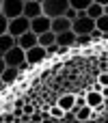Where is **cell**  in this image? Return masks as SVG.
<instances>
[{"instance_id": "cell-1", "label": "cell", "mask_w": 108, "mask_h": 123, "mask_svg": "<svg viewBox=\"0 0 108 123\" xmlns=\"http://www.w3.org/2000/svg\"><path fill=\"white\" fill-rule=\"evenodd\" d=\"M67 9H69V0H41V13L50 19L65 15Z\"/></svg>"}, {"instance_id": "cell-2", "label": "cell", "mask_w": 108, "mask_h": 123, "mask_svg": "<svg viewBox=\"0 0 108 123\" xmlns=\"http://www.w3.org/2000/svg\"><path fill=\"white\" fill-rule=\"evenodd\" d=\"M2 58H4V65H6V67H15V69H19V67L26 63V52H24L19 45H13L9 52L2 54Z\"/></svg>"}, {"instance_id": "cell-3", "label": "cell", "mask_w": 108, "mask_h": 123, "mask_svg": "<svg viewBox=\"0 0 108 123\" xmlns=\"http://www.w3.org/2000/svg\"><path fill=\"white\" fill-rule=\"evenodd\" d=\"M30 30V19H26L24 15H19V17H13V19H9V26H6V32L13 37V39H17L19 35H24V32H28Z\"/></svg>"}, {"instance_id": "cell-4", "label": "cell", "mask_w": 108, "mask_h": 123, "mask_svg": "<svg viewBox=\"0 0 108 123\" xmlns=\"http://www.w3.org/2000/svg\"><path fill=\"white\" fill-rule=\"evenodd\" d=\"M93 28H95V19H91L87 15H78L71 22V32L74 35H89Z\"/></svg>"}, {"instance_id": "cell-5", "label": "cell", "mask_w": 108, "mask_h": 123, "mask_svg": "<svg viewBox=\"0 0 108 123\" xmlns=\"http://www.w3.org/2000/svg\"><path fill=\"white\" fill-rule=\"evenodd\" d=\"M22 9H24V2H22V0H2L0 13H2L6 19H13V17H19V15H22Z\"/></svg>"}, {"instance_id": "cell-6", "label": "cell", "mask_w": 108, "mask_h": 123, "mask_svg": "<svg viewBox=\"0 0 108 123\" xmlns=\"http://www.w3.org/2000/svg\"><path fill=\"white\" fill-rule=\"evenodd\" d=\"M45 61V48H41V45H35V48H30V50H26V63L32 67V65H39V63H43Z\"/></svg>"}, {"instance_id": "cell-7", "label": "cell", "mask_w": 108, "mask_h": 123, "mask_svg": "<svg viewBox=\"0 0 108 123\" xmlns=\"http://www.w3.org/2000/svg\"><path fill=\"white\" fill-rule=\"evenodd\" d=\"M50 30V17L45 15H39L35 19H30V32L35 35H41V32H48Z\"/></svg>"}, {"instance_id": "cell-8", "label": "cell", "mask_w": 108, "mask_h": 123, "mask_svg": "<svg viewBox=\"0 0 108 123\" xmlns=\"http://www.w3.org/2000/svg\"><path fill=\"white\" fill-rule=\"evenodd\" d=\"M22 15H24L26 19H35V17L43 15V13H41V4H39L37 0H30V2H24V9H22Z\"/></svg>"}, {"instance_id": "cell-9", "label": "cell", "mask_w": 108, "mask_h": 123, "mask_svg": "<svg viewBox=\"0 0 108 123\" xmlns=\"http://www.w3.org/2000/svg\"><path fill=\"white\" fill-rule=\"evenodd\" d=\"M50 30H52L54 35H58V32H65V30H71V22H69L65 15H61V17H54V19H50Z\"/></svg>"}, {"instance_id": "cell-10", "label": "cell", "mask_w": 108, "mask_h": 123, "mask_svg": "<svg viewBox=\"0 0 108 123\" xmlns=\"http://www.w3.org/2000/svg\"><path fill=\"white\" fill-rule=\"evenodd\" d=\"M15 45H19L24 52H26V50H30V48H35V45H37V35L28 30V32H24V35H19V37L15 39Z\"/></svg>"}, {"instance_id": "cell-11", "label": "cell", "mask_w": 108, "mask_h": 123, "mask_svg": "<svg viewBox=\"0 0 108 123\" xmlns=\"http://www.w3.org/2000/svg\"><path fill=\"white\" fill-rule=\"evenodd\" d=\"M56 106H58L61 110H65V112L74 110V108H76V93H65V95H61V97L56 99Z\"/></svg>"}, {"instance_id": "cell-12", "label": "cell", "mask_w": 108, "mask_h": 123, "mask_svg": "<svg viewBox=\"0 0 108 123\" xmlns=\"http://www.w3.org/2000/svg\"><path fill=\"white\" fill-rule=\"evenodd\" d=\"M76 43V35L71 30H65V32H58L56 35V45H63V48H74Z\"/></svg>"}, {"instance_id": "cell-13", "label": "cell", "mask_w": 108, "mask_h": 123, "mask_svg": "<svg viewBox=\"0 0 108 123\" xmlns=\"http://www.w3.org/2000/svg\"><path fill=\"white\" fill-rule=\"evenodd\" d=\"M2 82L6 84V86H13L15 84V80H19V69H15V67H6L4 71H2Z\"/></svg>"}, {"instance_id": "cell-14", "label": "cell", "mask_w": 108, "mask_h": 123, "mask_svg": "<svg viewBox=\"0 0 108 123\" xmlns=\"http://www.w3.org/2000/svg\"><path fill=\"white\" fill-rule=\"evenodd\" d=\"M102 102H104V97H102L97 91H87V93H84V104H87L89 108H97Z\"/></svg>"}, {"instance_id": "cell-15", "label": "cell", "mask_w": 108, "mask_h": 123, "mask_svg": "<svg viewBox=\"0 0 108 123\" xmlns=\"http://www.w3.org/2000/svg\"><path fill=\"white\" fill-rule=\"evenodd\" d=\"M54 43H56V35H54L52 30L37 35V45H41V48H48V45H54Z\"/></svg>"}, {"instance_id": "cell-16", "label": "cell", "mask_w": 108, "mask_h": 123, "mask_svg": "<svg viewBox=\"0 0 108 123\" xmlns=\"http://www.w3.org/2000/svg\"><path fill=\"white\" fill-rule=\"evenodd\" d=\"M71 112L76 115V121H89V119H93V108H89V106H82V108H74Z\"/></svg>"}, {"instance_id": "cell-17", "label": "cell", "mask_w": 108, "mask_h": 123, "mask_svg": "<svg viewBox=\"0 0 108 123\" xmlns=\"http://www.w3.org/2000/svg\"><path fill=\"white\" fill-rule=\"evenodd\" d=\"M13 45H15V39H13V37H11L9 32H4V35L0 37V56H2L4 52H9V50H11Z\"/></svg>"}, {"instance_id": "cell-18", "label": "cell", "mask_w": 108, "mask_h": 123, "mask_svg": "<svg viewBox=\"0 0 108 123\" xmlns=\"http://www.w3.org/2000/svg\"><path fill=\"white\" fill-rule=\"evenodd\" d=\"M84 15H87V17H91V19H97V17L102 15V4H97V2H91V4L87 6Z\"/></svg>"}, {"instance_id": "cell-19", "label": "cell", "mask_w": 108, "mask_h": 123, "mask_svg": "<svg viewBox=\"0 0 108 123\" xmlns=\"http://www.w3.org/2000/svg\"><path fill=\"white\" fill-rule=\"evenodd\" d=\"M91 2H93V0H69V6H71V9H76L78 13H84V11H87V6H89Z\"/></svg>"}, {"instance_id": "cell-20", "label": "cell", "mask_w": 108, "mask_h": 123, "mask_svg": "<svg viewBox=\"0 0 108 123\" xmlns=\"http://www.w3.org/2000/svg\"><path fill=\"white\" fill-rule=\"evenodd\" d=\"M95 28H97L100 32H108V15H100V17L95 19Z\"/></svg>"}, {"instance_id": "cell-21", "label": "cell", "mask_w": 108, "mask_h": 123, "mask_svg": "<svg viewBox=\"0 0 108 123\" xmlns=\"http://www.w3.org/2000/svg\"><path fill=\"white\" fill-rule=\"evenodd\" d=\"M93 41H91V37L89 35H76V43H74V48H80V45H91Z\"/></svg>"}, {"instance_id": "cell-22", "label": "cell", "mask_w": 108, "mask_h": 123, "mask_svg": "<svg viewBox=\"0 0 108 123\" xmlns=\"http://www.w3.org/2000/svg\"><path fill=\"white\" fill-rule=\"evenodd\" d=\"M48 115H50L52 119H61V117L65 115V110H61V108L54 104V106H50V108H48Z\"/></svg>"}, {"instance_id": "cell-23", "label": "cell", "mask_w": 108, "mask_h": 123, "mask_svg": "<svg viewBox=\"0 0 108 123\" xmlns=\"http://www.w3.org/2000/svg\"><path fill=\"white\" fill-rule=\"evenodd\" d=\"M56 52H58V45H56V43H54V45H48V48H45V61L52 58V56H56Z\"/></svg>"}, {"instance_id": "cell-24", "label": "cell", "mask_w": 108, "mask_h": 123, "mask_svg": "<svg viewBox=\"0 0 108 123\" xmlns=\"http://www.w3.org/2000/svg\"><path fill=\"white\" fill-rule=\"evenodd\" d=\"M97 84L108 86V71H100V76H97Z\"/></svg>"}, {"instance_id": "cell-25", "label": "cell", "mask_w": 108, "mask_h": 123, "mask_svg": "<svg viewBox=\"0 0 108 123\" xmlns=\"http://www.w3.org/2000/svg\"><path fill=\"white\" fill-rule=\"evenodd\" d=\"M89 37H91V41H93V43H97V41H102V32H100L97 28H93V30L89 32Z\"/></svg>"}, {"instance_id": "cell-26", "label": "cell", "mask_w": 108, "mask_h": 123, "mask_svg": "<svg viewBox=\"0 0 108 123\" xmlns=\"http://www.w3.org/2000/svg\"><path fill=\"white\" fill-rule=\"evenodd\" d=\"M6 26H9V19H6V17H4L2 13H0V37H2V35L6 32Z\"/></svg>"}, {"instance_id": "cell-27", "label": "cell", "mask_w": 108, "mask_h": 123, "mask_svg": "<svg viewBox=\"0 0 108 123\" xmlns=\"http://www.w3.org/2000/svg\"><path fill=\"white\" fill-rule=\"evenodd\" d=\"M65 17H67V19H69V22H74V19H76V17H78V11H76V9H71V6H69V9H67V11H65Z\"/></svg>"}, {"instance_id": "cell-28", "label": "cell", "mask_w": 108, "mask_h": 123, "mask_svg": "<svg viewBox=\"0 0 108 123\" xmlns=\"http://www.w3.org/2000/svg\"><path fill=\"white\" fill-rule=\"evenodd\" d=\"M22 112H24V115H32V112H35V106L28 102V104H24V106H22Z\"/></svg>"}, {"instance_id": "cell-29", "label": "cell", "mask_w": 108, "mask_h": 123, "mask_svg": "<svg viewBox=\"0 0 108 123\" xmlns=\"http://www.w3.org/2000/svg\"><path fill=\"white\" fill-rule=\"evenodd\" d=\"M30 123H41V112H39V110H35V112L30 115Z\"/></svg>"}, {"instance_id": "cell-30", "label": "cell", "mask_w": 108, "mask_h": 123, "mask_svg": "<svg viewBox=\"0 0 108 123\" xmlns=\"http://www.w3.org/2000/svg\"><path fill=\"white\" fill-rule=\"evenodd\" d=\"M82 106H87L84 104V93L82 95H76V108H82Z\"/></svg>"}, {"instance_id": "cell-31", "label": "cell", "mask_w": 108, "mask_h": 123, "mask_svg": "<svg viewBox=\"0 0 108 123\" xmlns=\"http://www.w3.org/2000/svg\"><path fill=\"white\" fill-rule=\"evenodd\" d=\"M24 104H26V102H24V97H17V99L13 102V108H22Z\"/></svg>"}, {"instance_id": "cell-32", "label": "cell", "mask_w": 108, "mask_h": 123, "mask_svg": "<svg viewBox=\"0 0 108 123\" xmlns=\"http://www.w3.org/2000/svg\"><path fill=\"white\" fill-rule=\"evenodd\" d=\"M100 95H102L104 99H108V86H102V89H100Z\"/></svg>"}, {"instance_id": "cell-33", "label": "cell", "mask_w": 108, "mask_h": 123, "mask_svg": "<svg viewBox=\"0 0 108 123\" xmlns=\"http://www.w3.org/2000/svg\"><path fill=\"white\" fill-rule=\"evenodd\" d=\"M4 69H6V65H4V58L0 56V76H2V71H4Z\"/></svg>"}, {"instance_id": "cell-34", "label": "cell", "mask_w": 108, "mask_h": 123, "mask_svg": "<svg viewBox=\"0 0 108 123\" xmlns=\"http://www.w3.org/2000/svg\"><path fill=\"white\" fill-rule=\"evenodd\" d=\"M93 2H97V4H102V6H106V4H108V0H93Z\"/></svg>"}, {"instance_id": "cell-35", "label": "cell", "mask_w": 108, "mask_h": 123, "mask_svg": "<svg viewBox=\"0 0 108 123\" xmlns=\"http://www.w3.org/2000/svg\"><path fill=\"white\" fill-rule=\"evenodd\" d=\"M102 15H108V4H106V6H102Z\"/></svg>"}, {"instance_id": "cell-36", "label": "cell", "mask_w": 108, "mask_h": 123, "mask_svg": "<svg viewBox=\"0 0 108 123\" xmlns=\"http://www.w3.org/2000/svg\"><path fill=\"white\" fill-rule=\"evenodd\" d=\"M2 89H4V82H2V78H0V91H2Z\"/></svg>"}, {"instance_id": "cell-37", "label": "cell", "mask_w": 108, "mask_h": 123, "mask_svg": "<svg viewBox=\"0 0 108 123\" xmlns=\"http://www.w3.org/2000/svg\"><path fill=\"white\" fill-rule=\"evenodd\" d=\"M0 9H2V0H0Z\"/></svg>"}, {"instance_id": "cell-38", "label": "cell", "mask_w": 108, "mask_h": 123, "mask_svg": "<svg viewBox=\"0 0 108 123\" xmlns=\"http://www.w3.org/2000/svg\"><path fill=\"white\" fill-rule=\"evenodd\" d=\"M22 2H30V0H22Z\"/></svg>"}, {"instance_id": "cell-39", "label": "cell", "mask_w": 108, "mask_h": 123, "mask_svg": "<svg viewBox=\"0 0 108 123\" xmlns=\"http://www.w3.org/2000/svg\"><path fill=\"white\" fill-rule=\"evenodd\" d=\"M74 123H78V121H74Z\"/></svg>"}]
</instances>
